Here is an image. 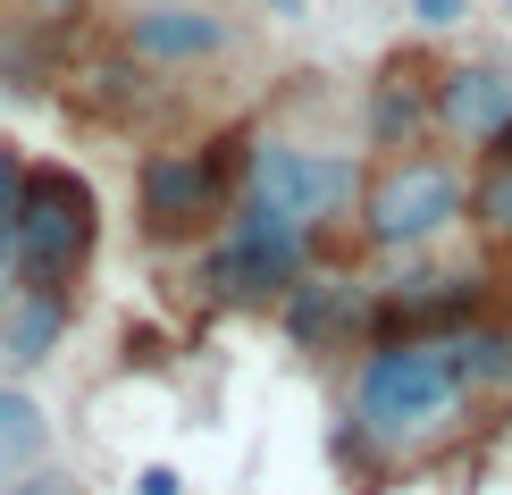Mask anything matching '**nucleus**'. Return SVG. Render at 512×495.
<instances>
[{"instance_id":"1","label":"nucleus","mask_w":512,"mask_h":495,"mask_svg":"<svg viewBox=\"0 0 512 495\" xmlns=\"http://www.w3.org/2000/svg\"><path fill=\"white\" fill-rule=\"evenodd\" d=\"M479 386L462 370L454 336H378L361 344L353 386H345V428L361 437L370 470H420L437 454H454L479 420Z\"/></svg>"},{"instance_id":"2","label":"nucleus","mask_w":512,"mask_h":495,"mask_svg":"<svg viewBox=\"0 0 512 495\" xmlns=\"http://www.w3.org/2000/svg\"><path fill=\"white\" fill-rule=\"evenodd\" d=\"M471 219V177H462L454 143H412V152H370L361 177V219L353 235L370 252H429L437 235Z\"/></svg>"},{"instance_id":"3","label":"nucleus","mask_w":512,"mask_h":495,"mask_svg":"<svg viewBox=\"0 0 512 495\" xmlns=\"http://www.w3.org/2000/svg\"><path fill=\"white\" fill-rule=\"evenodd\" d=\"M361 177H370V160H361V152L286 135V126H261V135L244 143V202H261L269 219L303 227L311 244L328 227H353L361 219Z\"/></svg>"},{"instance_id":"4","label":"nucleus","mask_w":512,"mask_h":495,"mask_svg":"<svg viewBox=\"0 0 512 495\" xmlns=\"http://www.w3.org/2000/svg\"><path fill=\"white\" fill-rule=\"evenodd\" d=\"M93 244H101L93 185H84L68 160H34V185H26V202H17V227L0 235L9 277L34 286V294H68V303H76L84 269H93Z\"/></svg>"},{"instance_id":"5","label":"nucleus","mask_w":512,"mask_h":495,"mask_svg":"<svg viewBox=\"0 0 512 495\" xmlns=\"http://www.w3.org/2000/svg\"><path fill=\"white\" fill-rule=\"evenodd\" d=\"M252 143V135H244ZM244 143H168L135 168V227L143 244H202L210 227L236 219L244 202Z\"/></svg>"},{"instance_id":"6","label":"nucleus","mask_w":512,"mask_h":495,"mask_svg":"<svg viewBox=\"0 0 512 495\" xmlns=\"http://www.w3.org/2000/svg\"><path fill=\"white\" fill-rule=\"evenodd\" d=\"M236 51V17L210 9V0H143V9L118 17V59L152 76H194V68H219Z\"/></svg>"},{"instance_id":"7","label":"nucleus","mask_w":512,"mask_h":495,"mask_svg":"<svg viewBox=\"0 0 512 495\" xmlns=\"http://www.w3.org/2000/svg\"><path fill=\"white\" fill-rule=\"evenodd\" d=\"M437 143L504 152L512 143V59H445L437 68Z\"/></svg>"},{"instance_id":"8","label":"nucleus","mask_w":512,"mask_h":495,"mask_svg":"<svg viewBox=\"0 0 512 495\" xmlns=\"http://www.w3.org/2000/svg\"><path fill=\"white\" fill-rule=\"evenodd\" d=\"M437 68L445 59L403 51L378 68L370 84V152H412V143H437Z\"/></svg>"},{"instance_id":"9","label":"nucleus","mask_w":512,"mask_h":495,"mask_svg":"<svg viewBox=\"0 0 512 495\" xmlns=\"http://www.w3.org/2000/svg\"><path fill=\"white\" fill-rule=\"evenodd\" d=\"M76 303L68 294H34V286H0V370H42L68 344Z\"/></svg>"},{"instance_id":"10","label":"nucleus","mask_w":512,"mask_h":495,"mask_svg":"<svg viewBox=\"0 0 512 495\" xmlns=\"http://www.w3.org/2000/svg\"><path fill=\"white\" fill-rule=\"evenodd\" d=\"M51 462V412L26 395L17 378H0V487Z\"/></svg>"},{"instance_id":"11","label":"nucleus","mask_w":512,"mask_h":495,"mask_svg":"<svg viewBox=\"0 0 512 495\" xmlns=\"http://www.w3.org/2000/svg\"><path fill=\"white\" fill-rule=\"evenodd\" d=\"M454 353H462V370H471L479 395H512V319H462Z\"/></svg>"},{"instance_id":"12","label":"nucleus","mask_w":512,"mask_h":495,"mask_svg":"<svg viewBox=\"0 0 512 495\" xmlns=\"http://www.w3.org/2000/svg\"><path fill=\"white\" fill-rule=\"evenodd\" d=\"M471 227L487 244H512V152H487L471 177Z\"/></svg>"},{"instance_id":"13","label":"nucleus","mask_w":512,"mask_h":495,"mask_svg":"<svg viewBox=\"0 0 512 495\" xmlns=\"http://www.w3.org/2000/svg\"><path fill=\"white\" fill-rule=\"evenodd\" d=\"M17 34H76L93 17V0H0Z\"/></svg>"},{"instance_id":"14","label":"nucleus","mask_w":512,"mask_h":495,"mask_svg":"<svg viewBox=\"0 0 512 495\" xmlns=\"http://www.w3.org/2000/svg\"><path fill=\"white\" fill-rule=\"evenodd\" d=\"M26 185H34V152L17 135H0V235L17 227V202H26Z\"/></svg>"},{"instance_id":"15","label":"nucleus","mask_w":512,"mask_h":495,"mask_svg":"<svg viewBox=\"0 0 512 495\" xmlns=\"http://www.w3.org/2000/svg\"><path fill=\"white\" fill-rule=\"evenodd\" d=\"M0 495H93V487H84L68 462H42V470H26V479H9Z\"/></svg>"},{"instance_id":"16","label":"nucleus","mask_w":512,"mask_h":495,"mask_svg":"<svg viewBox=\"0 0 512 495\" xmlns=\"http://www.w3.org/2000/svg\"><path fill=\"white\" fill-rule=\"evenodd\" d=\"M471 17V0H412V26L420 34H445V26H462Z\"/></svg>"},{"instance_id":"17","label":"nucleus","mask_w":512,"mask_h":495,"mask_svg":"<svg viewBox=\"0 0 512 495\" xmlns=\"http://www.w3.org/2000/svg\"><path fill=\"white\" fill-rule=\"evenodd\" d=\"M135 495H185V479H177L168 462H143V470H135Z\"/></svg>"},{"instance_id":"18","label":"nucleus","mask_w":512,"mask_h":495,"mask_svg":"<svg viewBox=\"0 0 512 495\" xmlns=\"http://www.w3.org/2000/svg\"><path fill=\"white\" fill-rule=\"evenodd\" d=\"M118 9H143V0H118Z\"/></svg>"},{"instance_id":"19","label":"nucleus","mask_w":512,"mask_h":495,"mask_svg":"<svg viewBox=\"0 0 512 495\" xmlns=\"http://www.w3.org/2000/svg\"><path fill=\"white\" fill-rule=\"evenodd\" d=\"M504 9H512V0H504Z\"/></svg>"},{"instance_id":"20","label":"nucleus","mask_w":512,"mask_h":495,"mask_svg":"<svg viewBox=\"0 0 512 495\" xmlns=\"http://www.w3.org/2000/svg\"><path fill=\"white\" fill-rule=\"evenodd\" d=\"M504 152H512V143H504Z\"/></svg>"}]
</instances>
